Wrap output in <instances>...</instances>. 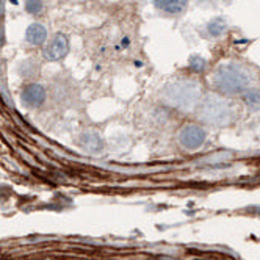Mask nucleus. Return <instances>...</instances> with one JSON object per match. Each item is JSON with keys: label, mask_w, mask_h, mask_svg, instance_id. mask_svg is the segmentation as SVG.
<instances>
[{"label": "nucleus", "mask_w": 260, "mask_h": 260, "mask_svg": "<svg viewBox=\"0 0 260 260\" xmlns=\"http://www.w3.org/2000/svg\"><path fill=\"white\" fill-rule=\"evenodd\" d=\"M226 30H228V24L222 17H216V19H213L207 24V33L212 36V38H218V36H221Z\"/></svg>", "instance_id": "9d476101"}, {"label": "nucleus", "mask_w": 260, "mask_h": 260, "mask_svg": "<svg viewBox=\"0 0 260 260\" xmlns=\"http://www.w3.org/2000/svg\"><path fill=\"white\" fill-rule=\"evenodd\" d=\"M80 144L89 152H99L104 147V140L98 132H85L80 137Z\"/></svg>", "instance_id": "1a4fd4ad"}, {"label": "nucleus", "mask_w": 260, "mask_h": 260, "mask_svg": "<svg viewBox=\"0 0 260 260\" xmlns=\"http://www.w3.org/2000/svg\"><path fill=\"white\" fill-rule=\"evenodd\" d=\"M245 101H246L249 105H255V104L260 102V94H257V92H252V91L245 92Z\"/></svg>", "instance_id": "ddd939ff"}, {"label": "nucleus", "mask_w": 260, "mask_h": 260, "mask_svg": "<svg viewBox=\"0 0 260 260\" xmlns=\"http://www.w3.org/2000/svg\"><path fill=\"white\" fill-rule=\"evenodd\" d=\"M254 212H255V213H257V215L260 216V207H257V209H254Z\"/></svg>", "instance_id": "4468645a"}, {"label": "nucleus", "mask_w": 260, "mask_h": 260, "mask_svg": "<svg viewBox=\"0 0 260 260\" xmlns=\"http://www.w3.org/2000/svg\"><path fill=\"white\" fill-rule=\"evenodd\" d=\"M213 85L222 94H240L249 88L251 76L243 66L229 63L216 69L213 74Z\"/></svg>", "instance_id": "f257e3e1"}, {"label": "nucleus", "mask_w": 260, "mask_h": 260, "mask_svg": "<svg viewBox=\"0 0 260 260\" xmlns=\"http://www.w3.org/2000/svg\"><path fill=\"white\" fill-rule=\"evenodd\" d=\"M68 50H69L68 38L63 33H57L52 38V41L47 44V47H46V52H44L46 60H49V61L63 60L68 55Z\"/></svg>", "instance_id": "39448f33"}, {"label": "nucleus", "mask_w": 260, "mask_h": 260, "mask_svg": "<svg viewBox=\"0 0 260 260\" xmlns=\"http://www.w3.org/2000/svg\"><path fill=\"white\" fill-rule=\"evenodd\" d=\"M22 102L28 107H38L46 101V89L38 83H30L22 91Z\"/></svg>", "instance_id": "423d86ee"}, {"label": "nucleus", "mask_w": 260, "mask_h": 260, "mask_svg": "<svg viewBox=\"0 0 260 260\" xmlns=\"http://www.w3.org/2000/svg\"><path fill=\"white\" fill-rule=\"evenodd\" d=\"M25 40L31 46H43L47 41V28L38 22L28 25V28L25 31Z\"/></svg>", "instance_id": "0eeeda50"}, {"label": "nucleus", "mask_w": 260, "mask_h": 260, "mask_svg": "<svg viewBox=\"0 0 260 260\" xmlns=\"http://www.w3.org/2000/svg\"><path fill=\"white\" fill-rule=\"evenodd\" d=\"M199 116L202 121H207L215 125H222L232 119V108L226 101L219 98H207L201 105Z\"/></svg>", "instance_id": "f03ea898"}, {"label": "nucleus", "mask_w": 260, "mask_h": 260, "mask_svg": "<svg viewBox=\"0 0 260 260\" xmlns=\"http://www.w3.org/2000/svg\"><path fill=\"white\" fill-rule=\"evenodd\" d=\"M25 10L30 14H38L43 10L41 0H27V2H25Z\"/></svg>", "instance_id": "f8f14e48"}, {"label": "nucleus", "mask_w": 260, "mask_h": 260, "mask_svg": "<svg viewBox=\"0 0 260 260\" xmlns=\"http://www.w3.org/2000/svg\"><path fill=\"white\" fill-rule=\"evenodd\" d=\"M206 60H204L202 57H199V55H194V57L190 58V69L193 72H202L204 68H206Z\"/></svg>", "instance_id": "9b49d317"}, {"label": "nucleus", "mask_w": 260, "mask_h": 260, "mask_svg": "<svg viewBox=\"0 0 260 260\" xmlns=\"http://www.w3.org/2000/svg\"><path fill=\"white\" fill-rule=\"evenodd\" d=\"M207 138V132L198 124H187L180 128L179 143L187 151H198L204 146Z\"/></svg>", "instance_id": "20e7f679"}, {"label": "nucleus", "mask_w": 260, "mask_h": 260, "mask_svg": "<svg viewBox=\"0 0 260 260\" xmlns=\"http://www.w3.org/2000/svg\"><path fill=\"white\" fill-rule=\"evenodd\" d=\"M157 10L166 14H180L188 5V0H154Z\"/></svg>", "instance_id": "6e6552de"}, {"label": "nucleus", "mask_w": 260, "mask_h": 260, "mask_svg": "<svg viewBox=\"0 0 260 260\" xmlns=\"http://www.w3.org/2000/svg\"><path fill=\"white\" fill-rule=\"evenodd\" d=\"M198 92H199L198 85L188 83V82H179L170 86L168 92H166V98H168V101H171L176 107L187 108L196 102Z\"/></svg>", "instance_id": "7ed1b4c3"}]
</instances>
